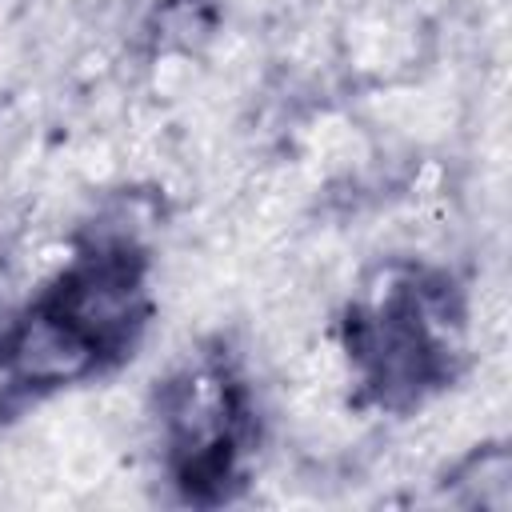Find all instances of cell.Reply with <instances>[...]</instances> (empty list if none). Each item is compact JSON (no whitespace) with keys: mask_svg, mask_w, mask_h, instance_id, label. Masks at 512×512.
Instances as JSON below:
<instances>
[{"mask_svg":"<svg viewBox=\"0 0 512 512\" xmlns=\"http://www.w3.org/2000/svg\"><path fill=\"white\" fill-rule=\"evenodd\" d=\"M148 320L144 256L124 240L84 248L24 312L0 348L16 388H60L132 356Z\"/></svg>","mask_w":512,"mask_h":512,"instance_id":"cell-1","label":"cell"},{"mask_svg":"<svg viewBox=\"0 0 512 512\" xmlns=\"http://www.w3.org/2000/svg\"><path fill=\"white\" fill-rule=\"evenodd\" d=\"M348 356L380 408L440 392L464 356V304L444 272L392 264L348 312Z\"/></svg>","mask_w":512,"mask_h":512,"instance_id":"cell-2","label":"cell"},{"mask_svg":"<svg viewBox=\"0 0 512 512\" xmlns=\"http://www.w3.org/2000/svg\"><path fill=\"white\" fill-rule=\"evenodd\" d=\"M164 460L184 500L220 504L244 484L256 416L244 380L220 352L196 356L164 388Z\"/></svg>","mask_w":512,"mask_h":512,"instance_id":"cell-3","label":"cell"}]
</instances>
